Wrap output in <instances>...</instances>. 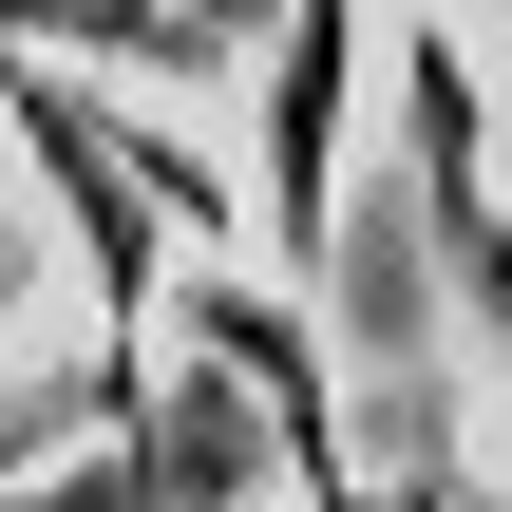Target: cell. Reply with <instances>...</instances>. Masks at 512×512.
Listing matches in <instances>:
<instances>
[{"label": "cell", "mask_w": 512, "mask_h": 512, "mask_svg": "<svg viewBox=\"0 0 512 512\" xmlns=\"http://www.w3.org/2000/svg\"><path fill=\"white\" fill-rule=\"evenodd\" d=\"M342 95H361V0H285L266 19V228L285 247L342 228Z\"/></svg>", "instance_id": "obj_1"}, {"label": "cell", "mask_w": 512, "mask_h": 512, "mask_svg": "<svg viewBox=\"0 0 512 512\" xmlns=\"http://www.w3.org/2000/svg\"><path fill=\"white\" fill-rule=\"evenodd\" d=\"M437 228H456V266H475V304H494V323H512V228H494V190H456Z\"/></svg>", "instance_id": "obj_4"}, {"label": "cell", "mask_w": 512, "mask_h": 512, "mask_svg": "<svg viewBox=\"0 0 512 512\" xmlns=\"http://www.w3.org/2000/svg\"><path fill=\"white\" fill-rule=\"evenodd\" d=\"M190 323H209V361H247V380H266V437H304V494H323L342 456H323V361H304V323H285V304H247V285H190Z\"/></svg>", "instance_id": "obj_2"}, {"label": "cell", "mask_w": 512, "mask_h": 512, "mask_svg": "<svg viewBox=\"0 0 512 512\" xmlns=\"http://www.w3.org/2000/svg\"><path fill=\"white\" fill-rule=\"evenodd\" d=\"M0 285H19V228H0Z\"/></svg>", "instance_id": "obj_6"}, {"label": "cell", "mask_w": 512, "mask_h": 512, "mask_svg": "<svg viewBox=\"0 0 512 512\" xmlns=\"http://www.w3.org/2000/svg\"><path fill=\"white\" fill-rule=\"evenodd\" d=\"M266 19H285V0H190V38H209V57H228V38H266Z\"/></svg>", "instance_id": "obj_5"}, {"label": "cell", "mask_w": 512, "mask_h": 512, "mask_svg": "<svg viewBox=\"0 0 512 512\" xmlns=\"http://www.w3.org/2000/svg\"><path fill=\"white\" fill-rule=\"evenodd\" d=\"M38 19H57V38H95V57H209V38H190V0H0V38H38Z\"/></svg>", "instance_id": "obj_3"}]
</instances>
